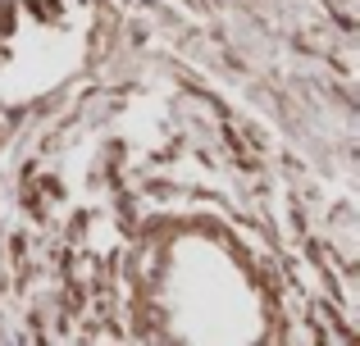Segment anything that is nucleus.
I'll return each instance as SVG.
<instances>
[{"label":"nucleus","mask_w":360,"mask_h":346,"mask_svg":"<svg viewBox=\"0 0 360 346\" xmlns=\"http://www.w3.org/2000/svg\"><path fill=\"white\" fill-rule=\"evenodd\" d=\"M9 255L23 265V255H27V232H14V241H9Z\"/></svg>","instance_id":"f257e3e1"}]
</instances>
